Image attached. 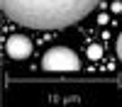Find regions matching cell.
Segmentation results:
<instances>
[{
    "instance_id": "cell-1",
    "label": "cell",
    "mask_w": 122,
    "mask_h": 107,
    "mask_svg": "<svg viewBox=\"0 0 122 107\" xmlns=\"http://www.w3.org/2000/svg\"><path fill=\"white\" fill-rule=\"evenodd\" d=\"M7 19L29 29H64L81 22L100 0H0Z\"/></svg>"
},
{
    "instance_id": "cell-2",
    "label": "cell",
    "mask_w": 122,
    "mask_h": 107,
    "mask_svg": "<svg viewBox=\"0 0 122 107\" xmlns=\"http://www.w3.org/2000/svg\"><path fill=\"white\" fill-rule=\"evenodd\" d=\"M42 68L44 71H78L81 58L68 46H54L42 56Z\"/></svg>"
},
{
    "instance_id": "cell-3",
    "label": "cell",
    "mask_w": 122,
    "mask_h": 107,
    "mask_svg": "<svg viewBox=\"0 0 122 107\" xmlns=\"http://www.w3.org/2000/svg\"><path fill=\"white\" fill-rule=\"evenodd\" d=\"M5 51L10 58H15V61H25V58H29V54H32V42H29L27 37L22 34H12L7 39L5 44Z\"/></svg>"
},
{
    "instance_id": "cell-4",
    "label": "cell",
    "mask_w": 122,
    "mask_h": 107,
    "mask_svg": "<svg viewBox=\"0 0 122 107\" xmlns=\"http://www.w3.org/2000/svg\"><path fill=\"white\" fill-rule=\"evenodd\" d=\"M88 56L90 58H100V46H90L88 49Z\"/></svg>"
},
{
    "instance_id": "cell-5",
    "label": "cell",
    "mask_w": 122,
    "mask_h": 107,
    "mask_svg": "<svg viewBox=\"0 0 122 107\" xmlns=\"http://www.w3.org/2000/svg\"><path fill=\"white\" fill-rule=\"evenodd\" d=\"M117 58L122 61V32H120V37H117Z\"/></svg>"
}]
</instances>
